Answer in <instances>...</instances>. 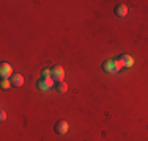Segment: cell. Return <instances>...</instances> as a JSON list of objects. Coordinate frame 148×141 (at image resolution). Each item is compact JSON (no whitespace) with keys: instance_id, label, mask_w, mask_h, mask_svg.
I'll list each match as a JSON object with an SVG mask.
<instances>
[{"instance_id":"5b68a950","label":"cell","mask_w":148,"mask_h":141,"mask_svg":"<svg viewBox=\"0 0 148 141\" xmlns=\"http://www.w3.org/2000/svg\"><path fill=\"white\" fill-rule=\"evenodd\" d=\"M68 129H69V125L66 121H58L55 124V133H58V135H65L68 132Z\"/></svg>"},{"instance_id":"8fae6325","label":"cell","mask_w":148,"mask_h":141,"mask_svg":"<svg viewBox=\"0 0 148 141\" xmlns=\"http://www.w3.org/2000/svg\"><path fill=\"white\" fill-rule=\"evenodd\" d=\"M0 86H2L3 89H8V88H10V80L8 79H3L2 83H0Z\"/></svg>"},{"instance_id":"7a4b0ae2","label":"cell","mask_w":148,"mask_h":141,"mask_svg":"<svg viewBox=\"0 0 148 141\" xmlns=\"http://www.w3.org/2000/svg\"><path fill=\"white\" fill-rule=\"evenodd\" d=\"M0 75L3 79H11L13 77V66L10 63H2V66H0Z\"/></svg>"},{"instance_id":"52a82bcc","label":"cell","mask_w":148,"mask_h":141,"mask_svg":"<svg viewBox=\"0 0 148 141\" xmlns=\"http://www.w3.org/2000/svg\"><path fill=\"white\" fill-rule=\"evenodd\" d=\"M120 60H121V63H123V68H132V66H134V60H132L131 55H126L125 54Z\"/></svg>"},{"instance_id":"277c9868","label":"cell","mask_w":148,"mask_h":141,"mask_svg":"<svg viewBox=\"0 0 148 141\" xmlns=\"http://www.w3.org/2000/svg\"><path fill=\"white\" fill-rule=\"evenodd\" d=\"M54 82L55 80L52 79V77H49V79H43L38 82V88H40L41 91H49L52 86H54Z\"/></svg>"},{"instance_id":"7c38bea8","label":"cell","mask_w":148,"mask_h":141,"mask_svg":"<svg viewBox=\"0 0 148 141\" xmlns=\"http://www.w3.org/2000/svg\"><path fill=\"white\" fill-rule=\"evenodd\" d=\"M0 119H2V121H5V119H6V113L3 111V110L0 111Z\"/></svg>"},{"instance_id":"3957f363","label":"cell","mask_w":148,"mask_h":141,"mask_svg":"<svg viewBox=\"0 0 148 141\" xmlns=\"http://www.w3.org/2000/svg\"><path fill=\"white\" fill-rule=\"evenodd\" d=\"M52 79L58 83L63 82V79H65V70H63L62 66H54L52 68Z\"/></svg>"},{"instance_id":"6da1fadb","label":"cell","mask_w":148,"mask_h":141,"mask_svg":"<svg viewBox=\"0 0 148 141\" xmlns=\"http://www.w3.org/2000/svg\"><path fill=\"white\" fill-rule=\"evenodd\" d=\"M121 68H123L121 60H106L103 63V69H104V72H107V74H115Z\"/></svg>"},{"instance_id":"ba28073f","label":"cell","mask_w":148,"mask_h":141,"mask_svg":"<svg viewBox=\"0 0 148 141\" xmlns=\"http://www.w3.org/2000/svg\"><path fill=\"white\" fill-rule=\"evenodd\" d=\"M11 83H13V85H16V86H22V85H24V77H22V75H19V74H13V77H11Z\"/></svg>"},{"instance_id":"8992f818","label":"cell","mask_w":148,"mask_h":141,"mask_svg":"<svg viewBox=\"0 0 148 141\" xmlns=\"http://www.w3.org/2000/svg\"><path fill=\"white\" fill-rule=\"evenodd\" d=\"M126 14H128V6H126L125 3H120V5L115 6V16H118V17H125Z\"/></svg>"},{"instance_id":"30bf717a","label":"cell","mask_w":148,"mask_h":141,"mask_svg":"<svg viewBox=\"0 0 148 141\" xmlns=\"http://www.w3.org/2000/svg\"><path fill=\"white\" fill-rule=\"evenodd\" d=\"M41 75H43V79H49V77H52V70H49V69H43Z\"/></svg>"},{"instance_id":"9c48e42d","label":"cell","mask_w":148,"mask_h":141,"mask_svg":"<svg viewBox=\"0 0 148 141\" xmlns=\"http://www.w3.org/2000/svg\"><path fill=\"white\" fill-rule=\"evenodd\" d=\"M57 89L60 91V93H66V91H68V85H66L65 82H60L58 86H57Z\"/></svg>"}]
</instances>
